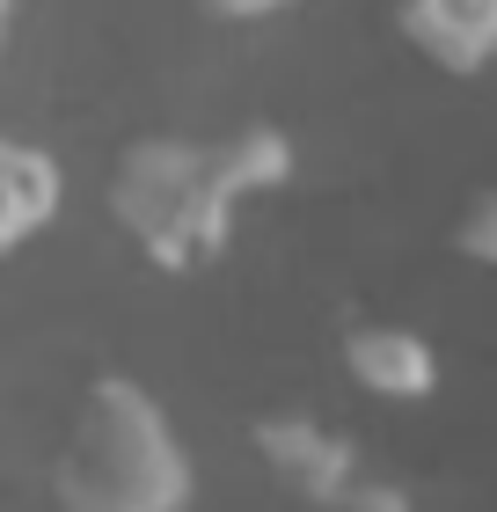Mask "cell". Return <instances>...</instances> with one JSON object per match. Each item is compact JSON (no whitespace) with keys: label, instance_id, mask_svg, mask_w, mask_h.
Wrapping results in <instances>:
<instances>
[{"label":"cell","instance_id":"cell-1","mask_svg":"<svg viewBox=\"0 0 497 512\" xmlns=\"http://www.w3.org/2000/svg\"><path fill=\"white\" fill-rule=\"evenodd\" d=\"M286 176H293V139L278 125H234L220 139L147 132L117 147L103 198L154 271H198L227 249L242 198L278 191Z\"/></svg>","mask_w":497,"mask_h":512},{"label":"cell","instance_id":"cell-2","mask_svg":"<svg viewBox=\"0 0 497 512\" xmlns=\"http://www.w3.org/2000/svg\"><path fill=\"white\" fill-rule=\"evenodd\" d=\"M183 505H191V461L169 432V410L125 374L88 381L52 447V512H183Z\"/></svg>","mask_w":497,"mask_h":512},{"label":"cell","instance_id":"cell-3","mask_svg":"<svg viewBox=\"0 0 497 512\" xmlns=\"http://www.w3.org/2000/svg\"><path fill=\"white\" fill-rule=\"evenodd\" d=\"M249 447L264 454L271 476L286 483L293 498H307V505L337 498L351 476H366L359 469V447H351L337 425L307 417V410H264V417H249Z\"/></svg>","mask_w":497,"mask_h":512},{"label":"cell","instance_id":"cell-4","mask_svg":"<svg viewBox=\"0 0 497 512\" xmlns=\"http://www.w3.org/2000/svg\"><path fill=\"white\" fill-rule=\"evenodd\" d=\"M395 37L439 74H483L497 59V0H395Z\"/></svg>","mask_w":497,"mask_h":512},{"label":"cell","instance_id":"cell-5","mask_svg":"<svg viewBox=\"0 0 497 512\" xmlns=\"http://www.w3.org/2000/svg\"><path fill=\"white\" fill-rule=\"evenodd\" d=\"M337 359H344V374L366 395H388V403H410V395L439 388L432 344H424L417 330H402V322H344L337 330Z\"/></svg>","mask_w":497,"mask_h":512},{"label":"cell","instance_id":"cell-6","mask_svg":"<svg viewBox=\"0 0 497 512\" xmlns=\"http://www.w3.org/2000/svg\"><path fill=\"white\" fill-rule=\"evenodd\" d=\"M59 198H66V176H59V161L44 154L37 139H15V132H0V256L30 242L37 227L59 213Z\"/></svg>","mask_w":497,"mask_h":512},{"label":"cell","instance_id":"cell-7","mask_svg":"<svg viewBox=\"0 0 497 512\" xmlns=\"http://www.w3.org/2000/svg\"><path fill=\"white\" fill-rule=\"evenodd\" d=\"M454 249L468 256V264H490L497 271V183H483V191L454 213Z\"/></svg>","mask_w":497,"mask_h":512},{"label":"cell","instance_id":"cell-8","mask_svg":"<svg viewBox=\"0 0 497 512\" xmlns=\"http://www.w3.org/2000/svg\"><path fill=\"white\" fill-rule=\"evenodd\" d=\"M315 512H410V491L402 483H381V476H351L337 498H322Z\"/></svg>","mask_w":497,"mask_h":512},{"label":"cell","instance_id":"cell-9","mask_svg":"<svg viewBox=\"0 0 497 512\" xmlns=\"http://www.w3.org/2000/svg\"><path fill=\"white\" fill-rule=\"evenodd\" d=\"M205 15H220V22H256V15H271V8H286V0H198Z\"/></svg>","mask_w":497,"mask_h":512},{"label":"cell","instance_id":"cell-10","mask_svg":"<svg viewBox=\"0 0 497 512\" xmlns=\"http://www.w3.org/2000/svg\"><path fill=\"white\" fill-rule=\"evenodd\" d=\"M8 8H15V0H0V44H8Z\"/></svg>","mask_w":497,"mask_h":512}]
</instances>
